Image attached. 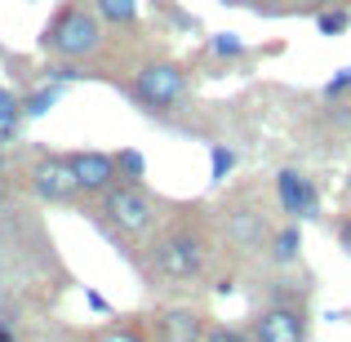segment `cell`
Wrapping results in <instances>:
<instances>
[{
	"instance_id": "9c48e42d",
	"label": "cell",
	"mask_w": 351,
	"mask_h": 342,
	"mask_svg": "<svg viewBox=\"0 0 351 342\" xmlns=\"http://www.w3.org/2000/svg\"><path fill=\"white\" fill-rule=\"evenodd\" d=\"M227 240H232V249H240V254H254V249L267 240V223H263V214H258V209L236 205L232 214H227Z\"/></svg>"
},
{
	"instance_id": "2e32d148",
	"label": "cell",
	"mask_w": 351,
	"mask_h": 342,
	"mask_svg": "<svg viewBox=\"0 0 351 342\" xmlns=\"http://www.w3.org/2000/svg\"><path fill=\"white\" fill-rule=\"evenodd\" d=\"M94 18L125 27V23H134V18H138V0H98V14Z\"/></svg>"
},
{
	"instance_id": "5bb4252c",
	"label": "cell",
	"mask_w": 351,
	"mask_h": 342,
	"mask_svg": "<svg viewBox=\"0 0 351 342\" xmlns=\"http://www.w3.org/2000/svg\"><path fill=\"white\" fill-rule=\"evenodd\" d=\"M112 160H116V178H120V182H143V173H147L143 151H134V147H120V151H112Z\"/></svg>"
},
{
	"instance_id": "5b68a950",
	"label": "cell",
	"mask_w": 351,
	"mask_h": 342,
	"mask_svg": "<svg viewBox=\"0 0 351 342\" xmlns=\"http://www.w3.org/2000/svg\"><path fill=\"white\" fill-rule=\"evenodd\" d=\"M254 342H307V316L298 302H271L254 320Z\"/></svg>"
},
{
	"instance_id": "8fae6325",
	"label": "cell",
	"mask_w": 351,
	"mask_h": 342,
	"mask_svg": "<svg viewBox=\"0 0 351 342\" xmlns=\"http://www.w3.org/2000/svg\"><path fill=\"white\" fill-rule=\"evenodd\" d=\"M298 249H302V236H298V227H280L271 236V262L276 267H289V262H298Z\"/></svg>"
},
{
	"instance_id": "52a82bcc",
	"label": "cell",
	"mask_w": 351,
	"mask_h": 342,
	"mask_svg": "<svg viewBox=\"0 0 351 342\" xmlns=\"http://www.w3.org/2000/svg\"><path fill=\"white\" fill-rule=\"evenodd\" d=\"M27 182H32V196L45 200V205H67V200L80 196L62 156H40V160L32 164V173H27Z\"/></svg>"
},
{
	"instance_id": "3957f363",
	"label": "cell",
	"mask_w": 351,
	"mask_h": 342,
	"mask_svg": "<svg viewBox=\"0 0 351 342\" xmlns=\"http://www.w3.org/2000/svg\"><path fill=\"white\" fill-rule=\"evenodd\" d=\"M98 45H103V27L80 5H62L58 14H53V23L45 27V49L62 53V58H85Z\"/></svg>"
},
{
	"instance_id": "44dd1931",
	"label": "cell",
	"mask_w": 351,
	"mask_h": 342,
	"mask_svg": "<svg viewBox=\"0 0 351 342\" xmlns=\"http://www.w3.org/2000/svg\"><path fill=\"white\" fill-rule=\"evenodd\" d=\"M347 89H351V67H343L334 80H325V98H343Z\"/></svg>"
},
{
	"instance_id": "d4e9b609",
	"label": "cell",
	"mask_w": 351,
	"mask_h": 342,
	"mask_svg": "<svg viewBox=\"0 0 351 342\" xmlns=\"http://www.w3.org/2000/svg\"><path fill=\"white\" fill-rule=\"evenodd\" d=\"M0 200H5V169H0Z\"/></svg>"
},
{
	"instance_id": "e0dca14e",
	"label": "cell",
	"mask_w": 351,
	"mask_h": 342,
	"mask_svg": "<svg viewBox=\"0 0 351 342\" xmlns=\"http://www.w3.org/2000/svg\"><path fill=\"white\" fill-rule=\"evenodd\" d=\"M351 27V9H320L316 14V32L320 36H343Z\"/></svg>"
},
{
	"instance_id": "277c9868",
	"label": "cell",
	"mask_w": 351,
	"mask_h": 342,
	"mask_svg": "<svg viewBox=\"0 0 351 342\" xmlns=\"http://www.w3.org/2000/svg\"><path fill=\"white\" fill-rule=\"evenodd\" d=\"M129 98H134L147 116H165L187 98V71H182L178 62H152V67H143L134 76Z\"/></svg>"
},
{
	"instance_id": "484cf974",
	"label": "cell",
	"mask_w": 351,
	"mask_h": 342,
	"mask_svg": "<svg viewBox=\"0 0 351 342\" xmlns=\"http://www.w3.org/2000/svg\"><path fill=\"white\" fill-rule=\"evenodd\" d=\"M347 196H351V169H347Z\"/></svg>"
},
{
	"instance_id": "30bf717a",
	"label": "cell",
	"mask_w": 351,
	"mask_h": 342,
	"mask_svg": "<svg viewBox=\"0 0 351 342\" xmlns=\"http://www.w3.org/2000/svg\"><path fill=\"white\" fill-rule=\"evenodd\" d=\"M200 334H205V320L187 307L156 316V342H200Z\"/></svg>"
},
{
	"instance_id": "7402d4cb",
	"label": "cell",
	"mask_w": 351,
	"mask_h": 342,
	"mask_svg": "<svg viewBox=\"0 0 351 342\" xmlns=\"http://www.w3.org/2000/svg\"><path fill=\"white\" fill-rule=\"evenodd\" d=\"M85 307H89V311H103V316H112V302H107L103 293H94V289H85Z\"/></svg>"
},
{
	"instance_id": "6da1fadb",
	"label": "cell",
	"mask_w": 351,
	"mask_h": 342,
	"mask_svg": "<svg viewBox=\"0 0 351 342\" xmlns=\"http://www.w3.org/2000/svg\"><path fill=\"white\" fill-rule=\"evenodd\" d=\"M209 262V236L196 218H178L169 231H160V240L152 245V276L165 284L196 280Z\"/></svg>"
},
{
	"instance_id": "ba28073f",
	"label": "cell",
	"mask_w": 351,
	"mask_h": 342,
	"mask_svg": "<svg viewBox=\"0 0 351 342\" xmlns=\"http://www.w3.org/2000/svg\"><path fill=\"white\" fill-rule=\"evenodd\" d=\"M276 200H280V214H289L293 223L320 214V187L298 169H280L276 173Z\"/></svg>"
},
{
	"instance_id": "8992f818",
	"label": "cell",
	"mask_w": 351,
	"mask_h": 342,
	"mask_svg": "<svg viewBox=\"0 0 351 342\" xmlns=\"http://www.w3.org/2000/svg\"><path fill=\"white\" fill-rule=\"evenodd\" d=\"M62 160H67V173L76 182V191H85V196H103V191H112L120 182L112 151H71Z\"/></svg>"
},
{
	"instance_id": "603a6c76",
	"label": "cell",
	"mask_w": 351,
	"mask_h": 342,
	"mask_svg": "<svg viewBox=\"0 0 351 342\" xmlns=\"http://www.w3.org/2000/svg\"><path fill=\"white\" fill-rule=\"evenodd\" d=\"M0 342H18V329H14V320H5V316H0Z\"/></svg>"
},
{
	"instance_id": "cb8c5ba5",
	"label": "cell",
	"mask_w": 351,
	"mask_h": 342,
	"mask_svg": "<svg viewBox=\"0 0 351 342\" xmlns=\"http://www.w3.org/2000/svg\"><path fill=\"white\" fill-rule=\"evenodd\" d=\"M338 245L351 254V218H343V227H338Z\"/></svg>"
},
{
	"instance_id": "7c38bea8",
	"label": "cell",
	"mask_w": 351,
	"mask_h": 342,
	"mask_svg": "<svg viewBox=\"0 0 351 342\" xmlns=\"http://www.w3.org/2000/svg\"><path fill=\"white\" fill-rule=\"evenodd\" d=\"M58 98H62V85H58V80H45V85L36 89V94H27V98H23V116L40 120L53 103H58Z\"/></svg>"
},
{
	"instance_id": "d6986e66",
	"label": "cell",
	"mask_w": 351,
	"mask_h": 342,
	"mask_svg": "<svg viewBox=\"0 0 351 342\" xmlns=\"http://www.w3.org/2000/svg\"><path fill=\"white\" fill-rule=\"evenodd\" d=\"M94 342H152V338L138 325H112V329H103V334H94Z\"/></svg>"
},
{
	"instance_id": "ffe728a7",
	"label": "cell",
	"mask_w": 351,
	"mask_h": 342,
	"mask_svg": "<svg viewBox=\"0 0 351 342\" xmlns=\"http://www.w3.org/2000/svg\"><path fill=\"white\" fill-rule=\"evenodd\" d=\"M200 342H254L245 329H232V325H205Z\"/></svg>"
},
{
	"instance_id": "4fadbf2b",
	"label": "cell",
	"mask_w": 351,
	"mask_h": 342,
	"mask_svg": "<svg viewBox=\"0 0 351 342\" xmlns=\"http://www.w3.org/2000/svg\"><path fill=\"white\" fill-rule=\"evenodd\" d=\"M18 125H23V98H14L0 85V143H9L18 134Z\"/></svg>"
},
{
	"instance_id": "7a4b0ae2",
	"label": "cell",
	"mask_w": 351,
	"mask_h": 342,
	"mask_svg": "<svg viewBox=\"0 0 351 342\" xmlns=\"http://www.w3.org/2000/svg\"><path fill=\"white\" fill-rule=\"evenodd\" d=\"M98 214H103L107 231L120 240H147L156 231V223H160L156 200L143 182H116L112 191H103V209Z\"/></svg>"
},
{
	"instance_id": "ac0fdd59",
	"label": "cell",
	"mask_w": 351,
	"mask_h": 342,
	"mask_svg": "<svg viewBox=\"0 0 351 342\" xmlns=\"http://www.w3.org/2000/svg\"><path fill=\"white\" fill-rule=\"evenodd\" d=\"M209 53H218V58H240L245 53V40L232 32H218V36H209Z\"/></svg>"
},
{
	"instance_id": "9a60e30c",
	"label": "cell",
	"mask_w": 351,
	"mask_h": 342,
	"mask_svg": "<svg viewBox=\"0 0 351 342\" xmlns=\"http://www.w3.org/2000/svg\"><path fill=\"white\" fill-rule=\"evenodd\" d=\"M232 169H236V151L227 143H209V182L232 178Z\"/></svg>"
}]
</instances>
